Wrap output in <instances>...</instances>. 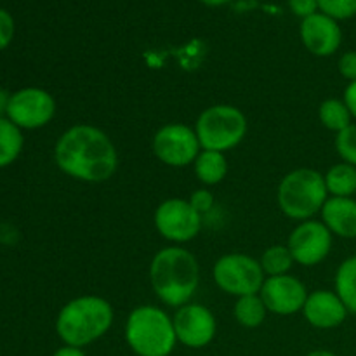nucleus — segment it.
<instances>
[{
	"instance_id": "39448f33",
	"label": "nucleus",
	"mask_w": 356,
	"mask_h": 356,
	"mask_svg": "<svg viewBox=\"0 0 356 356\" xmlns=\"http://www.w3.org/2000/svg\"><path fill=\"white\" fill-rule=\"evenodd\" d=\"M329 198L325 177L308 167L294 169L282 177L277 190V202L284 216L294 221H308L322 212Z\"/></svg>"
},
{
	"instance_id": "72a5a7b5",
	"label": "nucleus",
	"mask_w": 356,
	"mask_h": 356,
	"mask_svg": "<svg viewBox=\"0 0 356 356\" xmlns=\"http://www.w3.org/2000/svg\"><path fill=\"white\" fill-rule=\"evenodd\" d=\"M306 356H337V355L332 353V351H329V350H315Z\"/></svg>"
},
{
	"instance_id": "9b49d317",
	"label": "nucleus",
	"mask_w": 356,
	"mask_h": 356,
	"mask_svg": "<svg viewBox=\"0 0 356 356\" xmlns=\"http://www.w3.org/2000/svg\"><path fill=\"white\" fill-rule=\"evenodd\" d=\"M334 245V235L322 221L308 219L296 226L287 240L294 263L313 268L329 257Z\"/></svg>"
},
{
	"instance_id": "393cba45",
	"label": "nucleus",
	"mask_w": 356,
	"mask_h": 356,
	"mask_svg": "<svg viewBox=\"0 0 356 356\" xmlns=\"http://www.w3.org/2000/svg\"><path fill=\"white\" fill-rule=\"evenodd\" d=\"M318 9L336 21L351 19L356 16V0H318Z\"/></svg>"
},
{
	"instance_id": "20e7f679",
	"label": "nucleus",
	"mask_w": 356,
	"mask_h": 356,
	"mask_svg": "<svg viewBox=\"0 0 356 356\" xmlns=\"http://www.w3.org/2000/svg\"><path fill=\"white\" fill-rule=\"evenodd\" d=\"M124 336L138 356H170L177 344L172 318L152 305L138 306L129 313Z\"/></svg>"
},
{
	"instance_id": "a878e982",
	"label": "nucleus",
	"mask_w": 356,
	"mask_h": 356,
	"mask_svg": "<svg viewBox=\"0 0 356 356\" xmlns=\"http://www.w3.org/2000/svg\"><path fill=\"white\" fill-rule=\"evenodd\" d=\"M188 202L191 204V207L198 212V214H207V212L212 211L214 207V195L212 191H209L207 188H200V190H195L193 193L190 195Z\"/></svg>"
},
{
	"instance_id": "cd10ccee",
	"label": "nucleus",
	"mask_w": 356,
	"mask_h": 356,
	"mask_svg": "<svg viewBox=\"0 0 356 356\" xmlns=\"http://www.w3.org/2000/svg\"><path fill=\"white\" fill-rule=\"evenodd\" d=\"M337 70H339L341 76L346 79L348 82H355L356 80V51H348L337 61Z\"/></svg>"
},
{
	"instance_id": "6e6552de",
	"label": "nucleus",
	"mask_w": 356,
	"mask_h": 356,
	"mask_svg": "<svg viewBox=\"0 0 356 356\" xmlns=\"http://www.w3.org/2000/svg\"><path fill=\"white\" fill-rule=\"evenodd\" d=\"M153 155L169 167H188L202 152L193 127L186 124H165L152 139Z\"/></svg>"
},
{
	"instance_id": "0eeeda50",
	"label": "nucleus",
	"mask_w": 356,
	"mask_h": 356,
	"mask_svg": "<svg viewBox=\"0 0 356 356\" xmlns=\"http://www.w3.org/2000/svg\"><path fill=\"white\" fill-rule=\"evenodd\" d=\"M212 278L225 294L243 298L259 294L266 275L261 268L259 259H254L247 254H226L214 263Z\"/></svg>"
},
{
	"instance_id": "aec40b11",
	"label": "nucleus",
	"mask_w": 356,
	"mask_h": 356,
	"mask_svg": "<svg viewBox=\"0 0 356 356\" xmlns=\"http://www.w3.org/2000/svg\"><path fill=\"white\" fill-rule=\"evenodd\" d=\"M24 138L19 127L7 117L0 118V169L10 165L23 152Z\"/></svg>"
},
{
	"instance_id": "2f4dec72",
	"label": "nucleus",
	"mask_w": 356,
	"mask_h": 356,
	"mask_svg": "<svg viewBox=\"0 0 356 356\" xmlns=\"http://www.w3.org/2000/svg\"><path fill=\"white\" fill-rule=\"evenodd\" d=\"M10 94L7 90L0 89V118H3L7 115V106H9Z\"/></svg>"
},
{
	"instance_id": "423d86ee",
	"label": "nucleus",
	"mask_w": 356,
	"mask_h": 356,
	"mask_svg": "<svg viewBox=\"0 0 356 356\" xmlns=\"http://www.w3.org/2000/svg\"><path fill=\"white\" fill-rule=\"evenodd\" d=\"M193 129L202 149L225 153L236 148L245 139L249 124L240 108L233 104H214L198 115Z\"/></svg>"
},
{
	"instance_id": "1a4fd4ad",
	"label": "nucleus",
	"mask_w": 356,
	"mask_h": 356,
	"mask_svg": "<svg viewBox=\"0 0 356 356\" xmlns=\"http://www.w3.org/2000/svg\"><path fill=\"white\" fill-rule=\"evenodd\" d=\"M153 222L160 236L181 245L197 238L202 229V214L188 200L167 198L156 207Z\"/></svg>"
},
{
	"instance_id": "b1692460",
	"label": "nucleus",
	"mask_w": 356,
	"mask_h": 356,
	"mask_svg": "<svg viewBox=\"0 0 356 356\" xmlns=\"http://www.w3.org/2000/svg\"><path fill=\"white\" fill-rule=\"evenodd\" d=\"M336 152L343 162L356 167V124H351L339 134H336Z\"/></svg>"
},
{
	"instance_id": "f3484780",
	"label": "nucleus",
	"mask_w": 356,
	"mask_h": 356,
	"mask_svg": "<svg viewBox=\"0 0 356 356\" xmlns=\"http://www.w3.org/2000/svg\"><path fill=\"white\" fill-rule=\"evenodd\" d=\"M193 170L197 179L204 186H216L222 183L228 174V160L225 153L212 152V149H202L193 162Z\"/></svg>"
},
{
	"instance_id": "c756f323",
	"label": "nucleus",
	"mask_w": 356,
	"mask_h": 356,
	"mask_svg": "<svg viewBox=\"0 0 356 356\" xmlns=\"http://www.w3.org/2000/svg\"><path fill=\"white\" fill-rule=\"evenodd\" d=\"M343 101L346 103V106H348V110H350L351 117H353L356 120V80H355V82H350L346 86V89H344Z\"/></svg>"
},
{
	"instance_id": "f8f14e48",
	"label": "nucleus",
	"mask_w": 356,
	"mask_h": 356,
	"mask_svg": "<svg viewBox=\"0 0 356 356\" xmlns=\"http://www.w3.org/2000/svg\"><path fill=\"white\" fill-rule=\"evenodd\" d=\"M177 343L190 350H202L214 341L218 332L216 316L207 306L188 302L177 308L172 316Z\"/></svg>"
},
{
	"instance_id": "dca6fc26",
	"label": "nucleus",
	"mask_w": 356,
	"mask_h": 356,
	"mask_svg": "<svg viewBox=\"0 0 356 356\" xmlns=\"http://www.w3.org/2000/svg\"><path fill=\"white\" fill-rule=\"evenodd\" d=\"M320 216L334 236L356 238V200L353 197H329Z\"/></svg>"
},
{
	"instance_id": "f03ea898",
	"label": "nucleus",
	"mask_w": 356,
	"mask_h": 356,
	"mask_svg": "<svg viewBox=\"0 0 356 356\" xmlns=\"http://www.w3.org/2000/svg\"><path fill=\"white\" fill-rule=\"evenodd\" d=\"M149 284L163 305L170 308L188 305L200 284V266L195 254L181 245L159 250L149 263Z\"/></svg>"
},
{
	"instance_id": "9d476101",
	"label": "nucleus",
	"mask_w": 356,
	"mask_h": 356,
	"mask_svg": "<svg viewBox=\"0 0 356 356\" xmlns=\"http://www.w3.org/2000/svg\"><path fill=\"white\" fill-rule=\"evenodd\" d=\"M56 115V99L40 87H24L10 94L6 117L21 131L45 127Z\"/></svg>"
},
{
	"instance_id": "412c9836",
	"label": "nucleus",
	"mask_w": 356,
	"mask_h": 356,
	"mask_svg": "<svg viewBox=\"0 0 356 356\" xmlns=\"http://www.w3.org/2000/svg\"><path fill=\"white\" fill-rule=\"evenodd\" d=\"M336 294L348 308V312L356 315V256L348 257L339 264L336 271Z\"/></svg>"
},
{
	"instance_id": "ddd939ff",
	"label": "nucleus",
	"mask_w": 356,
	"mask_h": 356,
	"mask_svg": "<svg viewBox=\"0 0 356 356\" xmlns=\"http://www.w3.org/2000/svg\"><path fill=\"white\" fill-rule=\"evenodd\" d=\"M308 294L306 285L292 275L266 277L259 292L268 312L280 316H291L302 312Z\"/></svg>"
},
{
	"instance_id": "5701e85b",
	"label": "nucleus",
	"mask_w": 356,
	"mask_h": 356,
	"mask_svg": "<svg viewBox=\"0 0 356 356\" xmlns=\"http://www.w3.org/2000/svg\"><path fill=\"white\" fill-rule=\"evenodd\" d=\"M259 263L266 277H280L289 275L294 266V257L287 245H271L264 250Z\"/></svg>"
},
{
	"instance_id": "6ab92c4d",
	"label": "nucleus",
	"mask_w": 356,
	"mask_h": 356,
	"mask_svg": "<svg viewBox=\"0 0 356 356\" xmlns=\"http://www.w3.org/2000/svg\"><path fill=\"white\" fill-rule=\"evenodd\" d=\"M266 313L268 309L259 294L236 298L235 306H233V316L243 329H257L263 325Z\"/></svg>"
},
{
	"instance_id": "2eb2a0df",
	"label": "nucleus",
	"mask_w": 356,
	"mask_h": 356,
	"mask_svg": "<svg viewBox=\"0 0 356 356\" xmlns=\"http://www.w3.org/2000/svg\"><path fill=\"white\" fill-rule=\"evenodd\" d=\"M301 313L309 325L320 330L337 329L346 322L348 315H350L336 291L332 292L327 289H320V291L308 294Z\"/></svg>"
},
{
	"instance_id": "4468645a",
	"label": "nucleus",
	"mask_w": 356,
	"mask_h": 356,
	"mask_svg": "<svg viewBox=\"0 0 356 356\" xmlns=\"http://www.w3.org/2000/svg\"><path fill=\"white\" fill-rule=\"evenodd\" d=\"M299 35L302 45L316 58H329L336 54L343 44V30L339 21L323 13H316L302 19Z\"/></svg>"
},
{
	"instance_id": "bb28decb",
	"label": "nucleus",
	"mask_w": 356,
	"mask_h": 356,
	"mask_svg": "<svg viewBox=\"0 0 356 356\" xmlns=\"http://www.w3.org/2000/svg\"><path fill=\"white\" fill-rule=\"evenodd\" d=\"M14 38V19L10 13L6 9H0V51L9 47Z\"/></svg>"
},
{
	"instance_id": "c85d7f7f",
	"label": "nucleus",
	"mask_w": 356,
	"mask_h": 356,
	"mask_svg": "<svg viewBox=\"0 0 356 356\" xmlns=\"http://www.w3.org/2000/svg\"><path fill=\"white\" fill-rule=\"evenodd\" d=\"M289 7L292 13L301 19L313 16L318 13V0H289Z\"/></svg>"
},
{
	"instance_id": "7ed1b4c3",
	"label": "nucleus",
	"mask_w": 356,
	"mask_h": 356,
	"mask_svg": "<svg viewBox=\"0 0 356 356\" xmlns=\"http://www.w3.org/2000/svg\"><path fill=\"white\" fill-rule=\"evenodd\" d=\"M115 313L101 296H80L66 302L56 318V334L65 346L86 348L110 332Z\"/></svg>"
},
{
	"instance_id": "7c9ffc66",
	"label": "nucleus",
	"mask_w": 356,
	"mask_h": 356,
	"mask_svg": "<svg viewBox=\"0 0 356 356\" xmlns=\"http://www.w3.org/2000/svg\"><path fill=\"white\" fill-rule=\"evenodd\" d=\"M52 356H86L82 348H75V346H61L59 350L54 351Z\"/></svg>"
},
{
	"instance_id": "a211bd4d",
	"label": "nucleus",
	"mask_w": 356,
	"mask_h": 356,
	"mask_svg": "<svg viewBox=\"0 0 356 356\" xmlns=\"http://www.w3.org/2000/svg\"><path fill=\"white\" fill-rule=\"evenodd\" d=\"M325 177L329 197H353L356 193V167L346 162H339L330 167Z\"/></svg>"
},
{
	"instance_id": "4be33fe9",
	"label": "nucleus",
	"mask_w": 356,
	"mask_h": 356,
	"mask_svg": "<svg viewBox=\"0 0 356 356\" xmlns=\"http://www.w3.org/2000/svg\"><path fill=\"white\" fill-rule=\"evenodd\" d=\"M318 118L320 124L327 131H332L336 134H339L341 131H344V129L353 124L351 122L353 117H351L346 103L343 99H337V97H329V99L322 101L318 108Z\"/></svg>"
},
{
	"instance_id": "f257e3e1",
	"label": "nucleus",
	"mask_w": 356,
	"mask_h": 356,
	"mask_svg": "<svg viewBox=\"0 0 356 356\" xmlns=\"http://www.w3.org/2000/svg\"><path fill=\"white\" fill-rule=\"evenodd\" d=\"M54 162L72 179L99 184L111 179L117 172L118 152L103 129L90 124H75L56 141Z\"/></svg>"
},
{
	"instance_id": "473e14b6",
	"label": "nucleus",
	"mask_w": 356,
	"mask_h": 356,
	"mask_svg": "<svg viewBox=\"0 0 356 356\" xmlns=\"http://www.w3.org/2000/svg\"><path fill=\"white\" fill-rule=\"evenodd\" d=\"M198 2H202L204 6H209V7H219V6H226V3L233 2V0H198Z\"/></svg>"
}]
</instances>
